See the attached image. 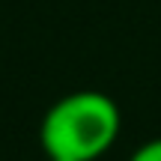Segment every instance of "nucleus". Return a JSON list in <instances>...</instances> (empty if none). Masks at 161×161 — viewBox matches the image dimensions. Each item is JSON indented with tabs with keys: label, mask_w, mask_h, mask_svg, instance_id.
Here are the masks:
<instances>
[{
	"label": "nucleus",
	"mask_w": 161,
	"mask_h": 161,
	"mask_svg": "<svg viewBox=\"0 0 161 161\" xmlns=\"http://www.w3.org/2000/svg\"><path fill=\"white\" fill-rule=\"evenodd\" d=\"M122 131L119 104L98 90L60 96L39 122V146L48 161H98Z\"/></svg>",
	"instance_id": "obj_1"
},
{
	"label": "nucleus",
	"mask_w": 161,
	"mask_h": 161,
	"mask_svg": "<svg viewBox=\"0 0 161 161\" xmlns=\"http://www.w3.org/2000/svg\"><path fill=\"white\" fill-rule=\"evenodd\" d=\"M128 161H161V137H152L146 143H140Z\"/></svg>",
	"instance_id": "obj_2"
}]
</instances>
